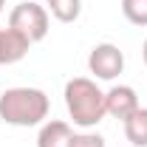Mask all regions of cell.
<instances>
[{
  "instance_id": "obj_7",
  "label": "cell",
  "mask_w": 147,
  "mask_h": 147,
  "mask_svg": "<svg viewBox=\"0 0 147 147\" xmlns=\"http://www.w3.org/2000/svg\"><path fill=\"white\" fill-rule=\"evenodd\" d=\"M28 48H31V42H28L23 34H17L14 28H3V34H0L3 65H14V62H20L23 57L28 54Z\"/></svg>"
},
{
  "instance_id": "obj_6",
  "label": "cell",
  "mask_w": 147,
  "mask_h": 147,
  "mask_svg": "<svg viewBox=\"0 0 147 147\" xmlns=\"http://www.w3.org/2000/svg\"><path fill=\"white\" fill-rule=\"evenodd\" d=\"M74 130L68 122L62 119H51L40 127V136H37V147H68Z\"/></svg>"
},
{
  "instance_id": "obj_3",
  "label": "cell",
  "mask_w": 147,
  "mask_h": 147,
  "mask_svg": "<svg viewBox=\"0 0 147 147\" xmlns=\"http://www.w3.org/2000/svg\"><path fill=\"white\" fill-rule=\"evenodd\" d=\"M9 28H14L17 34H23L34 45L40 40H45V34H48V9L34 0L17 3L9 14Z\"/></svg>"
},
{
  "instance_id": "obj_5",
  "label": "cell",
  "mask_w": 147,
  "mask_h": 147,
  "mask_svg": "<svg viewBox=\"0 0 147 147\" xmlns=\"http://www.w3.org/2000/svg\"><path fill=\"white\" fill-rule=\"evenodd\" d=\"M136 108H142V105H139V96L130 85H113L110 91H105V113L108 116L125 122Z\"/></svg>"
},
{
  "instance_id": "obj_2",
  "label": "cell",
  "mask_w": 147,
  "mask_h": 147,
  "mask_svg": "<svg viewBox=\"0 0 147 147\" xmlns=\"http://www.w3.org/2000/svg\"><path fill=\"white\" fill-rule=\"evenodd\" d=\"M65 108L76 127H96L105 113V91L88 76H74L65 82Z\"/></svg>"
},
{
  "instance_id": "obj_11",
  "label": "cell",
  "mask_w": 147,
  "mask_h": 147,
  "mask_svg": "<svg viewBox=\"0 0 147 147\" xmlns=\"http://www.w3.org/2000/svg\"><path fill=\"white\" fill-rule=\"evenodd\" d=\"M68 147H105V139L99 136V133H74Z\"/></svg>"
},
{
  "instance_id": "obj_12",
  "label": "cell",
  "mask_w": 147,
  "mask_h": 147,
  "mask_svg": "<svg viewBox=\"0 0 147 147\" xmlns=\"http://www.w3.org/2000/svg\"><path fill=\"white\" fill-rule=\"evenodd\" d=\"M142 59H144V65H147V40H144V45H142Z\"/></svg>"
},
{
  "instance_id": "obj_13",
  "label": "cell",
  "mask_w": 147,
  "mask_h": 147,
  "mask_svg": "<svg viewBox=\"0 0 147 147\" xmlns=\"http://www.w3.org/2000/svg\"><path fill=\"white\" fill-rule=\"evenodd\" d=\"M3 6H6V0H0V14H3Z\"/></svg>"
},
{
  "instance_id": "obj_8",
  "label": "cell",
  "mask_w": 147,
  "mask_h": 147,
  "mask_svg": "<svg viewBox=\"0 0 147 147\" xmlns=\"http://www.w3.org/2000/svg\"><path fill=\"white\" fill-rule=\"evenodd\" d=\"M122 125H125V139L133 147H147V108H136Z\"/></svg>"
},
{
  "instance_id": "obj_4",
  "label": "cell",
  "mask_w": 147,
  "mask_h": 147,
  "mask_svg": "<svg viewBox=\"0 0 147 147\" xmlns=\"http://www.w3.org/2000/svg\"><path fill=\"white\" fill-rule=\"evenodd\" d=\"M88 68L96 79H116L119 74L125 71V54H122V48L119 45H113V42H99V45H93L91 54H88Z\"/></svg>"
},
{
  "instance_id": "obj_14",
  "label": "cell",
  "mask_w": 147,
  "mask_h": 147,
  "mask_svg": "<svg viewBox=\"0 0 147 147\" xmlns=\"http://www.w3.org/2000/svg\"><path fill=\"white\" fill-rule=\"evenodd\" d=\"M0 34H3V28H0ZM0 65H3V51H0Z\"/></svg>"
},
{
  "instance_id": "obj_10",
  "label": "cell",
  "mask_w": 147,
  "mask_h": 147,
  "mask_svg": "<svg viewBox=\"0 0 147 147\" xmlns=\"http://www.w3.org/2000/svg\"><path fill=\"white\" fill-rule=\"evenodd\" d=\"M122 14L133 26H147V0H122Z\"/></svg>"
},
{
  "instance_id": "obj_1",
  "label": "cell",
  "mask_w": 147,
  "mask_h": 147,
  "mask_svg": "<svg viewBox=\"0 0 147 147\" xmlns=\"http://www.w3.org/2000/svg\"><path fill=\"white\" fill-rule=\"evenodd\" d=\"M51 102L40 88H9L0 96V119L14 127H34L48 119Z\"/></svg>"
},
{
  "instance_id": "obj_9",
  "label": "cell",
  "mask_w": 147,
  "mask_h": 147,
  "mask_svg": "<svg viewBox=\"0 0 147 147\" xmlns=\"http://www.w3.org/2000/svg\"><path fill=\"white\" fill-rule=\"evenodd\" d=\"M45 6L59 23H76L82 14V0H45Z\"/></svg>"
}]
</instances>
